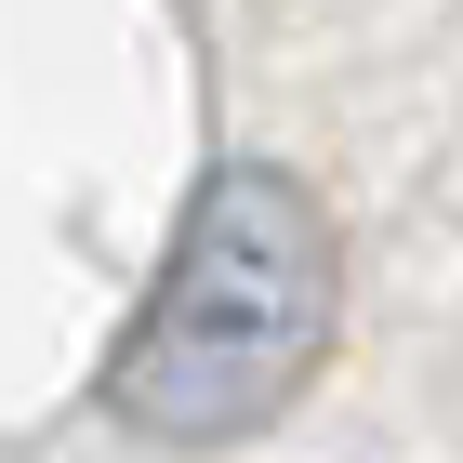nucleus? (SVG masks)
Wrapping results in <instances>:
<instances>
[{
  "instance_id": "obj_1",
  "label": "nucleus",
  "mask_w": 463,
  "mask_h": 463,
  "mask_svg": "<svg viewBox=\"0 0 463 463\" xmlns=\"http://www.w3.org/2000/svg\"><path fill=\"white\" fill-rule=\"evenodd\" d=\"M331 305H345L331 213L265 159H225L185 199L173 265H159V291L133 305V331L107 357V411L159 450H225V437L279 424L318 384Z\"/></svg>"
}]
</instances>
